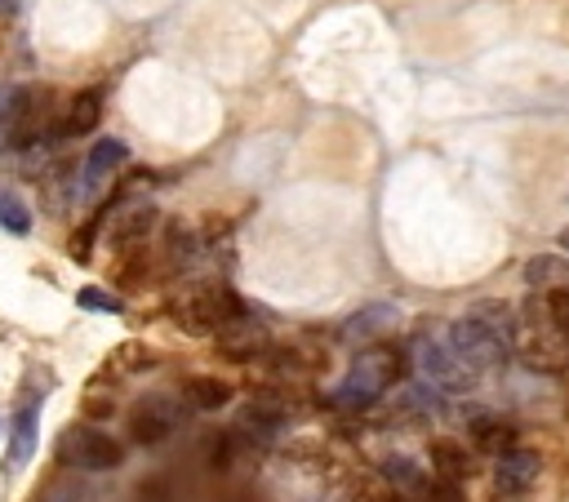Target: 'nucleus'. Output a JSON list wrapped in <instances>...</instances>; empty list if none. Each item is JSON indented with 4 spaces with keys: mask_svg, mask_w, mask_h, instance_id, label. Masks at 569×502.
<instances>
[{
    "mask_svg": "<svg viewBox=\"0 0 569 502\" xmlns=\"http://www.w3.org/2000/svg\"><path fill=\"white\" fill-rule=\"evenodd\" d=\"M396 378H400V355H396L391 347H365V351L351 360L347 378L338 382L333 404H338V409H369L373 400H382V395L396 386Z\"/></svg>",
    "mask_w": 569,
    "mask_h": 502,
    "instance_id": "1",
    "label": "nucleus"
},
{
    "mask_svg": "<svg viewBox=\"0 0 569 502\" xmlns=\"http://www.w3.org/2000/svg\"><path fill=\"white\" fill-rule=\"evenodd\" d=\"M413 364H418L422 382L436 391H471L480 382V373L453 351L449 333H422L413 342Z\"/></svg>",
    "mask_w": 569,
    "mask_h": 502,
    "instance_id": "2",
    "label": "nucleus"
},
{
    "mask_svg": "<svg viewBox=\"0 0 569 502\" xmlns=\"http://www.w3.org/2000/svg\"><path fill=\"white\" fill-rule=\"evenodd\" d=\"M120 458H124L120 440H111L93 422H76V426H67L58 435V462L62 466H76V471H111V466H120Z\"/></svg>",
    "mask_w": 569,
    "mask_h": 502,
    "instance_id": "3",
    "label": "nucleus"
},
{
    "mask_svg": "<svg viewBox=\"0 0 569 502\" xmlns=\"http://www.w3.org/2000/svg\"><path fill=\"white\" fill-rule=\"evenodd\" d=\"M236 315H244L240 302H236L227 289H213V284L191 289V293L178 302V324H182L187 333H218V329H222L227 320H236Z\"/></svg>",
    "mask_w": 569,
    "mask_h": 502,
    "instance_id": "4",
    "label": "nucleus"
},
{
    "mask_svg": "<svg viewBox=\"0 0 569 502\" xmlns=\"http://www.w3.org/2000/svg\"><path fill=\"white\" fill-rule=\"evenodd\" d=\"M49 111H53V102H49L44 89H13L9 107H4V133L13 138V147H27L36 138H44Z\"/></svg>",
    "mask_w": 569,
    "mask_h": 502,
    "instance_id": "5",
    "label": "nucleus"
},
{
    "mask_svg": "<svg viewBox=\"0 0 569 502\" xmlns=\"http://www.w3.org/2000/svg\"><path fill=\"white\" fill-rule=\"evenodd\" d=\"M40 395H44V386H40V391H36V386H27V391L18 395V409H13V418H9V458H4V471H9V475H18V471L31 462V453H36Z\"/></svg>",
    "mask_w": 569,
    "mask_h": 502,
    "instance_id": "6",
    "label": "nucleus"
},
{
    "mask_svg": "<svg viewBox=\"0 0 569 502\" xmlns=\"http://www.w3.org/2000/svg\"><path fill=\"white\" fill-rule=\"evenodd\" d=\"M178 404L169 400V395H151V400H142L138 409H133V418H129V435L138 440V444H160L173 426H178Z\"/></svg>",
    "mask_w": 569,
    "mask_h": 502,
    "instance_id": "7",
    "label": "nucleus"
},
{
    "mask_svg": "<svg viewBox=\"0 0 569 502\" xmlns=\"http://www.w3.org/2000/svg\"><path fill=\"white\" fill-rule=\"evenodd\" d=\"M538 471H542L538 453H529V449H511V453L498 458V466H493V484H498L502 493H525V489H533Z\"/></svg>",
    "mask_w": 569,
    "mask_h": 502,
    "instance_id": "8",
    "label": "nucleus"
},
{
    "mask_svg": "<svg viewBox=\"0 0 569 502\" xmlns=\"http://www.w3.org/2000/svg\"><path fill=\"white\" fill-rule=\"evenodd\" d=\"M218 347H222V355H231V360H253V355L267 347V333H262L249 315H236V320H227V324L218 329Z\"/></svg>",
    "mask_w": 569,
    "mask_h": 502,
    "instance_id": "9",
    "label": "nucleus"
},
{
    "mask_svg": "<svg viewBox=\"0 0 569 502\" xmlns=\"http://www.w3.org/2000/svg\"><path fill=\"white\" fill-rule=\"evenodd\" d=\"M471 440L480 453H498V458L516 449V431L498 413H471Z\"/></svg>",
    "mask_w": 569,
    "mask_h": 502,
    "instance_id": "10",
    "label": "nucleus"
},
{
    "mask_svg": "<svg viewBox=\"0 0 569 502\" xmlns=\"http://www.w3.org/2000/svg\"><path fill=\"white\" fill-rule=\"evenodd\" d=\"M396 324V307H387V302H373V307H365V311H356L338 333L347 338V342H365V338H378L382 329H391Z\"/></svg>",
    "mask_w": 569,
    "mask_h": 502,
    "instance_id": "11",
    "label": "nucleus"
},
{
    "mask_svg": "<svg viewBox=\"0 0 569 502\" xmlns=\"http://www.w3.org/2000/svg\"><path fill=\"white\" fill-rule=\"evenodd\" d=\"M431 471H436L440 480L458 484V480L471 471V458H467V449H462L458 440H431Z\"/></svg>",
    "mask_w": 569,
    "mask_h": 502,
    "instance_id": "12",
    "label": "nucleus"
},
{
    "mask_svg": "<svg viewBox=\"0 0 569 502\" xmlns=\"http://www.w3.org/2000/svg\"><path fill=\"white\" fill-rule=\"evenodd\" d=\"M98 116H102V93H98V89H84V93H76V102H71V111H67V120H62V133L84 138V133H93Z\"/></svg>",
    "mask_w": 569,
    "mask_h": 502,
    "instance_id": "13",
    "label": "nucleus"
},
{
    "mask_svg": "<svg viewBox=\"0 0 569 502\" xmlns=\"http://www.w3.org/2000/svg\"><path fill=\"white\" fill-rule=\"evenodd\" d=\"M525 280L533 284V289H569V262L565 258H551V253H538V258H529L525 262Z\"/></svg>",
    "mask_w": 569,
    "mask_h": 502,
    "instance_id": "14",
    "label": "nucleus"
},
{
    "mask_svg": "<svg viewBox=\"0 0 569 502\" xmlns=\"http://www.w3.org/2000/svg\"><path fill=\"white\" fill-rule=\"evenodd\" d=\"M151 222H156V209H151V204H133V209L111 227V240H116V244H133V240H142V235L151 231Z\"/></svg>",
    "mask_w": 569,
    "mask_h": 502,
    "instance_id": "15",
    "label": "nucleus"
},
{
    "mask_svg": "<svg viewBox=\"0 0 569 502\" xmlns=\"http://www.w3.org/2000/svg\"><path fill=\"white\" fill-rule=\"evenodd\" d=\"M124 155H129V147H124L120 138H102V142H93V151H89V160H84V173H89V178H102V173H111Z\"/></svg>",
    "mask_w": 569,
    "mask_h": 502,
    "instance_id": "16",
    "label": "nucleus"
},
{
    "mask_svg": "<svg viewBox=\"0 0 569 502\" xmlns=\"http://www.w3.org/2000/svg\"><path fill=\"white\" fill-rule=\"evenodd\" d=\"M187 400H191L196 409H222V404L231 400V386L218 382V378H191V382H187Z\"/></svg>",
    "mask_w": 569,
    "mask_h": 502,
    "instance_id": "17",
    "label": "nucleus"
},
{
    "mask_svg": "<svg viewBox=\"0 0 569 502\" xmlns=\"http://www.w3.org/2000/svg\"><path fill=\"white\" fill-rule=\"evenodd\" d=\"M382 475H387L400 493H418V489L427 484V475H422L418 462H409V458H387V462H382Z\"/></svg>",
    "mask_w": 569,
    "mask_h": 502,
    "instance_id": "18",
    "label": "nucleus"
},
{
    "mask_svg": "<svg viewBox=\"0 0 569 502\" xmlns=\"http://www.w3.org/2000/svg\"><path fill=\"white\" fill-rule=\"evenodd\" d=\"M0 222L13 231V235H27L31 231V213L22 209V200L13 191H0Z\"/></svg>",
    "mask_w": 569,
    "mask_h": 502,
    "instance_id": "19",
    "label": "nucleus"
},
{
    "mask_svg": "<svg viewBox=\"0 0 569 502\" xmlns=\"http://www.w3.org/2000/svg\"><path fill=\"white\" fill-rule=\"evenodd\" d=\"M400 502H462V493H458V484L436 480V484H422L418 493H405Z\"/></svg>",
    "mask_w": 569,
    "mask_h": 502,
    "instance_id": "20",
    "label": "nucleus"
},
{
    "mask_svg": "<svg viewBox=\"0 0 569 502\" xmlns=\"http://www.w3.org/2000/svg\"><path fill=\"white\" fill-rule=\"evenodd\" d=\"M76 302H80L84 311H120V298H116V293H102V289H93V284H84V289L76 293Z\"/></svg>",
    "mask_w": 569,
    "mask_h": 502,
    "instance_id": "21",
    "label": "nucleus"
},
{
    "mask_svg": "<svg viewBox=\"0 0 569 502\" xmlns=\"http://www.w3.org/2000/svg\"><path fill=\"white\" fill-rule=\"evenodd\" d=\"M547 315H551V324L560 329V338L569 342V289H556V293L547 298Z\"/></svg>",
    "mask_w": 569,
    "mask_h": 502,
    "instance_id": "22",
    "label": "nucleus"
},
{
    "mask_svg": "<svg viewBox=\"0 0 569 502\" xmlns=\"http://www.w3.org/2000/svg\"><path fill=\"white\" fill-rule=\"evenodd\" d=\"M556 240H560V249H565V253H569V227H565V231H560V235H556Z\"/></svg>",
    "mask_w": 569,
    "mask_h": 502,
    "instance_id": "23",
    "label": "nucleus"
},
{
    "mask_svg": "<svg viewBox=\"0 0 569 502\" xmlns=\"http://www.w3.org/2000/svg\"><path fill=\"white\" fill-rule=\"evenodd\" d=\"M4 107H9V98H4V93H0V124H4Z\"/></svg>",
    "mask_w": 569,
    "mask_h": 502,
    "instance_id": "24",
    "label": "nucleus"
},
{
    "mask_svg": "<svg viewBox=\"0 0 569 502\" xmlns=\"http://www.w3.org/2000/svg\"><path fill=\"white\" fill-rule=\"evenodd\" d=\"M0 426H4V422H0Z\"/></svg>",
    "mask_w": 569,
    "mask_h": 502,
    "instance_id": "25",
    "label": "nucleus"
}]
</instances>
